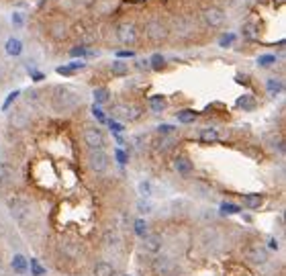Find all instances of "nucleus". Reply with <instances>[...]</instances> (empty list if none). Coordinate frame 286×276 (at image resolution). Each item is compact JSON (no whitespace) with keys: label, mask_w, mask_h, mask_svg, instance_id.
Here are the masks:
<instances>
[{"label":"nucleus","mask_w":286,"mask_h":276,"mask_svg":"<svg viewBox=\"0 0 286 276\" xmlns=\"http://www.w3.org/2000/svg\"><path fill=\"white\" fill-rule=\"evenodd\" d=\"M19 94H21V90H15V92H11V94H9V98H7V100H5V104H3V111H9V106H11V104H13V102L19 98Z\"/></svg>","instance_id":"a19ab883"},{"label":"nucleus","mask_w":286,"mask_h":276,"mask_svg":"<svg viewBox=\"0 0 286 276\" xmlns=\"http://www.w3.org/2000/svg\"><path fill=\"white\" fill-rule=\"evenodd\" d=\"M196 117H198V113H196L194 108H182V111L176 113V119H178V123H182V125H190V123H194Z\"/></svg>","instance_id":"6ab92c4d"},{"label":"nucleus","mask_w":286,"mask_h":276,"mask_svg":"<svg viewBox=\"0 0 286 276\" xmlns=\"http://www.w3.org/2000/svg\"><path fill=\"white\" fill-rule=\"evenodd\" d=\"M278 60H276V56H270V53H266V56H260L258 58V66L260 68H270V66H274Z\"/></svg>","instance_id":"f704fd0d"},{"label":"nucleus","mask_w":286,"mask_h":276,"mask_svg":"<svg viewBox=\"0 0 286 276\" xmlns=\"http://www.w3.org/2000/svg\"><path fill=\"white\" fill-rule=\"evenodd\" d=\"M174 133H176V127L174 125H168V123L158 125V135H174Z\"/></svg>","instance_id":"4c0bfd02"},{"label":"nucleus","mask_w":286,"mask_h":276,"mask_svg":"<svg viewBox=\"0 0 286 276\" xmlns=\"http://www.w3.org/2000/svg\"><path fill=\"white\" fill-rule=\"evenodd\" d=\"M241 213V207L235 205V203H223L221 205V215H239Z\"/></svg>","instance_id":"2f4dec72"},{"label":"nucleus","mask_w":286,"mask_h":276,"mask_svg":"<svg viewBox=\"0 0 286 276\" xmlns=\"http://www.w3.org/2000/svg\"><path fill=\"white\" fill-rule=\"evenodd\" d=\"M55 72H58L60 76H72V74H74L76 70H74V68H72L70 64H68V66H60V68H58Z\"/></svg>","instance_id":"a18cd8bd"},{"label":"nucleus","mask_w":286,"mask_h":276,"mask_svg":"<svg viewBox=\"0 0 286 276\" xmlns=\"http://www.w3.org/2000/svg\"><path fill=\"white\" fill-rule=\"evenodd\" d=\"M11 266H13L15 274H27V270H29V260H27L23 254H15L13 260H11Z\"/></svg>","instance_id":"f3484780"},{"label":"nucleus","mask_w":286,"mask_h":276,"mask_svg":"<svg viewBox=\"0 0 286 276\" xmlns=\"http://www.w3.org/2000/svg\"><path fill=\"white\" fill-rule=\"evenodd\" d=\"M106 123H108V127H110L112 133H123V131H125V127H123L119 121H115V119H110V121H106Z\"/></svg>","instance_id":"37998d69"},{"label":"nucleus","mask_w":286,"mask_h":276,"mask_svg":"<svg viewBox=\"0 0 286 276\" xmlns=\"http://www.w3.org/2000/svg\"><path fill=\"white\" fill-rule=\"evenodd\" d=\"M241 203H243L245 209H249V211H258V209L264 205V197H262L260 192H247V195L241 197Z\"/></svg>","instance_id":"ddd939ff"},{"label":"nucleus","mask_w":286,"mask_h":276,"mask_svg":"<svg viewBox=\"0 0 286 276\" xmlns=\"http://www.w3.org/2000/svg\"><path fill=\"white\" fill-rule=\"evenodd\" d=\"M92 276H117V270H115V266H112L110 262L100 260V262L94 264V268H92Z\"/></svg>","instance_id":"dca6fc26"},{"label":"nucleus","mask_w":286,"mask_h":276,"mask_svg":"<svg viewBox=\"0 0 286 276\" xmlns=\"http://www.w3.org/2000/svg\"><path fill=\"white\" fill-rule=\"evenodd\" d=\"M119 58H135V51H119Z\"/></svg>","instance_id":"49530a36"},{"label":"nucleus","mask_w":286,"mask_h":276,"mask_svg":"<svg viewBox=\"0 0 286 276\" xmlns=\"http://www.w3.org/2000/svg\"><path fill=\"white\" fill-rule=\"evenodd\" d=\"M70 56L72 58H86V56H92V51H88L84 45H76V47H72Z\"/></svg>","instance_id":"c9c22d12"},{"label":"nucleus","mask_w":286,"mask_h":276,"mask_svg":"<svg viewBox=\"0 0 286 276\" xmlns=\"http://www.w3.org/2000/svg\"><path fill=\"white\" fill-rule=\"evenodd\" d=\"M247 5H255V3H260V0H245Z\"/></svg>","instance_id":"09e8293b"},{"label":"nucleus","mask_w":286,"mask_h":276,"mask_svg":"<svg viewBox=\"0 0 286 276\" xmlns=\"http://www.w3.org/2000/svg\"><path fill=\"white\" fill-rule=\"evenodd\" d=\"M5 51H7L9 56H13V58H19V56L23 53V41L17 39V37L7 39V43H5Z\"/></svg>","instance_id":"a211bd4d"},{"label":"nucleus","mask_w":286,"mask_h":276,"mask_svg":"<svg viewBox=\"0 0 286 276\" xmlns=\"http://www.w3.org/2000/svg\"><path fill=\"white\" fill-rule=\"evenodd\" d=\"M270 247H276L278 250V241L276 239H270Z\"/></svg>","instance_id":"de8ad7c7"},{"label":"nucleus","mask_w":286,"mask_h":276,"mask_svg":"<svg viewBox=\"0 0 286 276\" xmlns=\"http://www.w3.org/2000/svg\"><path fill=\"white\" fill-rule=\"evenodd\" d=\"M92 96H94V104L100 106V104H106L110 100V90L106 86H100V88H94Z\"/></svg>","instance_id":"5701e85b"},{"label":"nucleus","mask_w":286,"mask_h":276,"mask_svg":"<svg viewBox=\"0 0 286 276\" xmlns=\"http://www.w3.org/2000/svg\"><path fill=\"white\" fill-rule=\"evenodd\" d=\"M115 158H117V162H119V164H123V166L129 162V156H127L121 148H117V150H115Z\"/></svg>","instance_id":"79ce46f5"},{"label":"nucleus","mask_w":286,"mask_h":276,"mask_svg":"<svg viewBox=\"0 0 286 276\" xmlns=\"http://www.w3.org/2000/svg\"><path fill=\"white\" fill-rule=\"evenodd\" d=\"M25 98H27V104L37 106V104H39V100H41V92H39L37 88H29V90L25 92Z\"/></svg>","instance_id":"c756f323"},{"label":"nucleus","mask_w":286,"mask_h":276,"mask_svg":"<svg viewBox=\"0 0 286 276\" xmlns=\"http://www.w3.org/2000/svg\"><path fill=\"white\" fill-rule=\"evenodd\" d=\"M11 125H15V127H27L29 125V117L23 111H15L11 115Z\"/></svg>","instance_id":"bb28decb"},{"label":"nucleus","mask_w":286,"mask_h":276,"mask_svg":"<svg viewBox=\"0 0 286 276\" xmlns=\"http://www.w3.org/2000/svg\"><path fill=\"white\" fill-rule=\"evenodd\" d=\"M266 90H268L270 96H278V94L284 90V84H282V80H278V78H268V80H266Z\"/></svg>","instance_id":"b1692460"},{"label":"nucleus","mask_w":286,"mask_h":276,"mask_svg":"<svg viewBox=\"0 0 286 276\" xmlns=\"http://www.w3.org/2000/svg\"><path fill=\"white\" fill-rule=\"evenodd\" d=\"M174 170H176L182 178H188V176H192V172H194V164H192V160H190L188 156H176V158H174Z\"/></svg>","instance_id":"f8f14e48"},{"label":"nucleus","mask_w":286,"mask_h":276,"mask_svg":"<svg viewBox=\"0 0 286 276\" xmlns=\"http://www.w3.org/2000/svg\"><path fill=\"white\" fill-rule=\"evenodd\" d=\"M198 140H201L203 144H215V142H219V131L213 129V127H205V129L198 133Z\"/></svg>","instance_id":"aec40b11"},{"label":"nucleus","mask_w":286,"mask_h":276,"mask_svg":"<svg viewBox=\"0 0 286 276\" xmlns=\"http://www.w3.org/2000/svg\"><path fill=\"white\" fill-rule=\"evenodd\" d=\"M166 106H168V100H166L164 94H154V96L150 98V108H152L154 113H164Z\"/></svg>","instance_id":"412c9836"},{"label":"nucleus","mask_w":286,"mask_h":276,"mask_svg":"<svg viewBox=\"0 0 286 276\" xmlns=\"http://www.w3.org/2000/svg\"><path fill=\"white\" fill-rule=\"evenodd\" d=\"M233 41H235V35H233V33H227V35H223V37L219 39V45H221V47H229V45H233Z\"/></svg>","instance_id":"ea45409f"},{"label":"nucleus","mask_w":286,"mask_h":276,"mask_svg":"<svg viewBox=\"0 0 286 276\" xmlns=\"http://www.w3.org/2000/svg\"><path fill=\"white\" fill-rule=\"evenodd\" d=\"M49 102H51V108H53L55 113L64 115V113L74 111V108L80 104V94H76L70 86L58 84V86H53V88H51Z\"/></svg>","instance_id":"f257e3e1"},{"label":"nucleus","mask_w":286,"mask_h":276,"mask_svg":"<svg viewBox=\"0 0 286 276\" xmlns=\"http://www.w3.org/2000/svg\"><path fill=\"white\" fill-rule=\"evenodd\" d=\"M110 70H112L115 76H127V74H129V66H127L125 62H112Z\"/></svg>","instance_id":"473e14b6"},{"label":"nucleus","mask_w":286,"mask_h":276,"mask_svg":"<svg viewBox=\"0 0 286 276\" xmlns=\"http://www.w3.org/2000/svg\"><path fill=\"white\" fill-rule=\"evenodd\" d=\"M225 19H227V17H225V11L219 9V7H209V9H205V13H203V21H205V25H209L211 29L223 27Z\"/></svg>","instance_id":"1a4fd4ad"},{"label":"nucleus","mask_w":286,"mask_h":276,"mask_svg":"<svg viewBox=\"0 0 286 276\" xmlns=\"http://www.w3.org/2000/svg\"><path fill=\"white\" fill-rule=\"evenodd\" d=\"M150 68H152V70H156V72L164 70V68H166V58H164L162 53H154V56H152V60H150Z\"/></svg>","instance_id":"c85d7f7f"},{"label":"nucleus","mask_w":286,"mask_h":276,"mask_svg":"<svg viewBox=\"0 0 286 276\" xmlns=\"http://www.w3.org/2000/svg\"><path fill=\"white\" fill-rule=\"evenodd\" d=\"M133 231H135V235L137 237H146L148 233H150V225H148V221L146 219H135L133 221Z\"/></svg>","instance_id":"a878e982"},{"label":"nucleus","mask_w":286,"mask_h":276,"mask_svg":"<svg viewBox=\"0 0 286 276\" xmlns=\"http://www.w3.org/2000/svg\"><path fill=\"white\" fill-rule=\"evenodd\" d=\"M243 258H245L247 262H251V264H255V266H264V264L268 262L270 254H268V250H266L264 245L251 243V245H245V247H243Z\"/></svg>","instance_id":"6e6552de"},{"label":"nucleus","mask_w":286,"mask_h":276,"mask_svg":"<svg viewBox=\"0 0 286 276\" xmlns=\"http://www.w3.org/2000/svg\"><path fill=\"white\" fill-rule=\"evenodd\" d=\"M152 270H154V274H158V276H174L176 274V270H178V266H176V262L170 258V256H160V254H156V258L152 260Z\"/></svg>","instance_id":"39448f33"},{"label":"nucleus","mask_w":286,"mask_h":276,"mask_svg":"<svg viewBox=\"0 0 286 276\" xmlns=\"http://www.w3.org/2000/svg\"><path fill=\"white\" fill-rule=\"evenodd\" d=\"M117 39L123 43V45H133L137 43L139 39V31H137V25L133 21H125L117 27Z\"/></svg>","instance_id":"0eeeda50"},{"label":"nucleus","mask_w":286,"mask_h":276,"mask_svg":"<svg viewBox=\"0 0 286 276\" xmlns=\"http://www.w3.org/2000/svg\"><path fill=\"white\" fill-rule=\"evenodd\" d=\"M137 209H139V213H143V215H150V213L154 211V207H152V203H150L148 199H146V201L141 199V201L137 203Z\"/></svg>","instance_id":"e433bc0d"},{"label":"nucleus","mask_w":286,"mask_h":276,"mask_svg":"<svg viewBox=\"0 0 286 276\" xmlns=\"http://www.w3.org/2000/svg\"><path fill=\"white\" fill-rule=\"evenodd\" d=\"M9 213L21 227H25L31 219V205L23 197H11L9 199Z\"/></svg>","instance_id":"f03ea898"},{"label":"nucleus","mask_w":286,"mask_h":276,"mask_svg":"<svg viewBox=\"0 0 286 276\" xmlns=\"http://www.w3.org/2000/svg\"><path fill=\"white\" fill-rule=\"evenodd\" d=\"M76 3H78V5H80V3H82V5H86V3H88V0H76Z\"/></svg>","instance_id":"8fccbe9b"},{"label":"nucleus","mask_w":286,"mask_h":276,"mask_svg":"<svg viewBox=\"0 0 286 276\" xmlns=\"http://www.w3.org/2000/svg\"><path fill=\"white\" fill-rule=\"evenodd\" d=\"M82 140L88 150H104L106 146V137L100 127H86L82 131Z\"/></svg>","instance_id":"20e7f679"},{"label":"nucleus","mask_w":286,"mask_h":276,"mask_svg":"<svg viewBox=\"0 0 286 276\" xmlns=\"http://www.w3.org/2000/svg\"><path fill=\"white\" fill-rule=\"evenodd\" d=\"M174 146H176V137L174 135H160V140L156 144V148L160 152H170Z\"/></svg>","instance_id":"4be33fe9"},{"label":"nucleus","mask_w":286,"mask_h":276,"mask_svg":"<svg viewBox=\"0 0 286 276\" xmlns=\"http://www.w3.org/2000/svg\"><path fill=\"white\" fill-rule=\"evenodd\" d=\"M88 166L94 174H104L110 166V158L104 150H90L88 154Z\"/></svg>","instance_id":"423d86ee"},{"label":"nucleus","mask_w":286,"mask_h":276,"mask_svg":"<svg viewBox=\"0 0 286 276\" xmlns=\"http://www.w3.org/2000/svg\"><path fill=\"white\" fill-rule=\"evenodd\" d=\"M102 243H104L106 247H110V250H117V247L121 245V235H119V231L112 229V227L104 229V233H102Z\"/></svg>","instance_id":"4468645a"},{"label":"nucleus","mask_w":286,"mask_h":276,"mask_svg":"<svg viewBox=\"0 0 286 276\" xmlns=\"http://www.w3.org/2000/svg\"><path fill=\"white\" fill-rule=\"evenodd\" d=\"M168 35H170V29H168V25H166L162 19H150V21L146 23V37H148L150 41L162 43V41L168 39Z\"/></svg>","instance_id":"7ed1b4c3"},{"label":"nucleus","mask_w":286,"mask_h":276,"mask_svg":"<svg viewBox=\"0 0 286 276\" xmlns=\"http://www.w3.org/2000/svg\"><path fill=\"white\" fill-rule=\"evenodd\" d=\"M23 25H25V19H23V15H21V13H13V27L21 29Z\"/></svg>","instance_id":"c03bdc74"},{"label":"nucleus","mask_w":286,"mask_h":276,"mask_svg":"<svg viewBox=\"0 0 286 276\" xmlns=\"http://www.w3.org/2000/svg\"><path fill=\"white\" fill-rule=\"evenodd\" d=\"M0 74H3V64H0Z\"/></svg>","instance_id":"3c124183"},{"label":"nucleus","mask_w":286,"mask_h":276,"mask_svg":"<svg viewBox=\"0 0 286 276\" xmlns=\"http://www.w3.org/2000/svg\"><path fill=\"white\" fill-rule=\"evenodd\" d=\"M237 106L249 113V111H255V106H258V100H255L251 94H243V96H239V98H237Z\"/></svg>","instance_id":"393cba45"},{"label":"nucleus","mask_w":286,"mask_h":276,"mask_svg":"<svg viewBox=\"0 0 286 276\" xmlns=\"http://www.w3.org/2000/svg\"><path fill=\"white\" fill-rule=\"evenodd\" d=\"M143 252H148V254H160L162 247H164V239L162 235H156V233H148L146 237H143V243H141Z\"/></svg>","instance_id":"9b49d317"},{"label":"nucleus","mask_w":286,"mask_h":276,"mask_svg":"<svg viewBox=\"0 0 286 276\" xmlns=\"http://www.w3.org/2000/svg\"><path fill=\"white\" fill-rule=\"evenodd\" d=\"M92 115L96 117V121H98V123H106V115H104V111H102L98 104H94V106H92Z\"/></svg>","instance_id":"58836bf2"},{"label":"nucleus","mask_w":286,"mask_h":276,"mask_svg":"<svg viewBox=\"0 0 286 276\" xmlns=\"http://www.w3.org/2000/svg\"><path fill=\"white\" fill-rule=\"evenodd\" d=\"M110 115L112 119H123V121H135L141 113L137 106H129V104H115L110 108Z\"/></svg>","instance_id":"9d476101"},{"label":"nucleus","mask_w":286,"mask_h":276,"mask_svg":"<svg viewBox=\"0 0 286 276\" xmlns=\"http://www.w3.org/2000/svg\"><path fill=\"white\" fill-rule=\"evenodd\" d=\"M60 250H62L68 258H76V256L80 254V245H78V243H74V241H64V243L60 245Z\"/></svg>","instance_id":"cd10ccee"},{"label":"nucleus","mask_w":286,"mask_h":276,"mask_svg":"<svg viewBox=\"0 0 286 276\" xmlns=\"http://www.w3.org/2000/svg\"><path fill=\"white\" fill-rule=\"evenodd\" d=\"M139 195H141L143 199H150V197L154 195V186H152L150 180H141V182H139Z\"/></svg>","instance_id":"7c9ffc66"},{"label":"nucleus","mask_w":286,"mask_h":276,"mask_svg":"<svg viewBox=\"0 0 286 276\" xmlns=\"http://www.w3.org/2000/svg\"><path fill=\"white\" fill-rule=\"evenodd\" d=\"M29 268H31V276H43L47 270L39 264V260H35V258H31V262H29Z\"/></svg>","instance_id":"72a5a7b5"},{"label":"nucleus","mask_w":286,"mask_h":276,"mask_svg":"<svg viewBox=\"0 0 286 276\" xmlns=\"http://www.w3.org/2000/svg\"><path fill=\"white\" fill-rule=\"evenodd\" d=\"M15 182V170L11 164H0V188H7Z\"/></svg>","instance_id":"2eb2a0df"}]
</instances>
